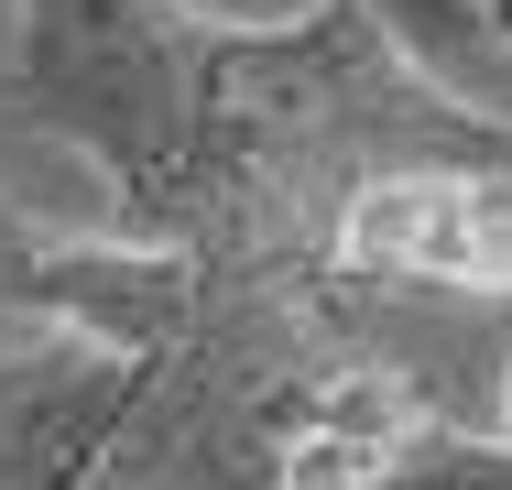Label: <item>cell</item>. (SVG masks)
<instances>
[{"instance_id":"cell-1","label":"cell","mask_w":512,"mask_h":490,"mask_svg":"<svg viewBox=\"0 0 512 490\" xmlns=\"http://www.w3.org/2000/svg\"><path fill=\"white\" fill-rule=\"evenodd\" d=\"M0 88L109 196V229L197 262H327V218L371 164H512L502 120H469L360 22H229L207 0H11Z\"/></svg>"},{"instance_id":"cell-2","label":"cell","mask_w":512,"mask_h":490,"mask_svg":"<svg viewBox=\"0 0 512 490\" xmlns=\"http://www.w3.org/2000/svg\"><path fill=\"white\" fill-rule=\"evenodd\" d=\"M327 262L349 284L512 294V164H371L327 218Z\"/></svg>"},{"instance_id":"cell-3","label":"cell","mask_w":512,"mask_h":490,"mask_svg":"<svg viewBox=\"0 0 512 490\" xmlns=\"http://www.w3.org/2000/svg\"><path fill=\"white\" fill-rule=\"evenodd\" d=\"M153 382V360H120L88 338H55L0 360V490H77L99 469V447L131 425V403Z\"/></svg>"},{"instance_id":"cell-4","label":"cell","mask_w":512,"mask_h":490,"mask_svg":"<svg viewBox=\"0 0 512 490\" xmlns=\"http://www.w3.org/2000/svg\"><path fill=\"white\" fill-rule=\"evenodd\" d=\"M360 22L404 55L436 98H458L469 120L512 131V33L491 0H360Z\"/></svg>"},{"instance_id":"cell-5","label":"cell","mask_w":512,"mask_h":490,"mask_svg":"<svg viewBox=\"0 0 512 490\" xmlns=\"http://www.w3.org/2000/svg\"><path fill=\"white\" fill-rule=\"evenodd\" d=\"M382 490H512V436H480V425L425 414V425L404 436V458H393Z\"/></svg>"},{"instance_id":"cell-6","label":"cell","mask_w":512,"mask_h":490,"mask_svg":"<svg viewBox=\"0 0 512 490\" xmlns=\"http://www.w3.org/2000/svg\"><path fill=\"white\" fill-rule=\"evenodd\" d=\"M77 490H164V469H153L142 447H120V436H109V447H99V469H88Z\"/></svg>"},{"instance_id":"cell-7","label":"cell","mask_w":512,"mask_h":490,"mask_svg":"<svg viewBox=\"0 0 512 490\" xmlns=\"http://www.w3.org/2000/svg\"><path fill=\"white\" fill-rule=\"evenodd\" d=\"M491 436H512V360H502V392H491Z\"/></svg>"},{"instance_id":"cell-8","label":"cell","mask_w":512,"mask_h":490,"mask_svg":"<svg viewBox=\"0 0 512 490\" xmlns=\"http://www.w3.org/2000/svg\"><path fill=\"white\" fill-rule=\"evenodd\" d=\"M11 240H22V218H11V207H0V262H11Z\"/></svg>"},{"instance_id":"cell-9","label":"cell","mask_w":512,"mask_h":490,"mask_svg":"<svg viewBox=\"0 0 512 490\" xmlns=\"http://www.w3.org/2000/svg\"><path fill=\"white\" fill-rule=\"evenodd\" d=\"M491 11H502V33H512V0H491Z\"/></svg>"}]
</instances>
